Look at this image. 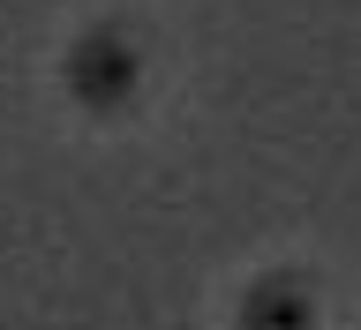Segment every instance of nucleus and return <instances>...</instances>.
<instances>
[{
    "mask_svg": "<svg viewBox=\"0 0 361 330\" xmlns=\"http://www.w3.org/2000/svg\"><path fill=\"white\" fill-rule=\"evenodd\" d=\"M135 83V53L121 38H83V53H75V90H83L90 106H121Z\"/></svg>",
    "mask_w": 361,
    "mask_h": 330,
    "instance_id": "nucleus-1",
    "label": "nucleus"
}]
</instances>
